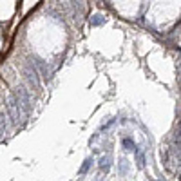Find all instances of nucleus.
<instances>
[{"mask_svg": "<svg viewBox=\"0 0 181 181\" xmlns=\"http://www.w3.org/2000/svg\"><path fill=\"white\" fill-rule=\"evenodd\" d=\"M15 98H17V103L20 107V112H24L25 116L31 112V98H29V92L24 89V87H17L15 91Z\"/></svg>", "mask_w": 181, "mask_h": 181, "instance_id": "nucleus-1", "label": "nucleus"}, {"mask_svg": "<svg viewBox=\"0 0 181 181\" xmlns=\"http://www.w3.org/2000/svg\"><path fill=\"white\" fill-rule=\"evenodd\" d=\"M24 76L27 78V81L35 87V89H40V76H38V71L33 67V65H25L24 67Z\"/></svg>", "mask_w": 181, "mask_h": 181, "instance_id": "nucleus-2", "label": "nucleus"}, {"mask_svg": "<svg viewBox=\"0 0 181 181\" xmlns=\"http://www.w3.org/2000/svg\"><path fill=\"white\" fill-rule=\"evenodd\" d=\"M7 112H9V118H11L13 123H18V120H20V107H18L15 96L7 98Z\"/></svg>", "mask_w": 181, "mask_h": 181, "instance_id": "nucleus-3", "label": "nucleus"}, {"mask_svg": "<svg viewBox=\"0 0 181 181\" xmlns=\"http://www.w3.org/2000/svg\"><path fill=\"white\" fill-rule=\"evenodd\" d=\"M109 167H111V156H103V158L100 160V168L107 172V170H109Z\"/></svg>", "mask_w": 181, "mask_h": 181, "instance_id": "nucleus-4", "label": "nucleus"}, {"mask_svg": "<svg viewBox=\"0 0 181 181\" xmlns=\"http://www.w3.org/2000/svg\"><path fill=\"white\" fill-rule=\"evenodd\" d=\"M101 24H105V18H103L101 15H96V17H92V20H91V25H101Z\"/></svg>", "mask_w": 181, "mask_h": 181, "instance_id": "nucleus-5", "label": "nucleus"}, {"mask_svg": "<svg viewBox=\"0 0 181 181\" xmlns=\"http://www.w3.org/2000/svg\"><path fill=\"white\" fill-rule=\"evenodd\" d=\"M123 147H125V150H136V145L132 140H123Z\"/></svg>", "mask_w": 181, "mask_h": 181, "instance_id": "nucleus-6", "label": "nucleus"}, {"mask_svg": "<svg viewBox=\"0 0 181 181\" xmlns=\"http://www.w3.org/2000/svg\"><path fill=\"white\" fill-rule=\"evenodd\" d=\"M6 134V121H4V114H0V140Z\"/></svg>", "mask_w": 181, "mask_h": 181, "instance_id": "nucleus-7", "label": "nucleus"}, {"mask_svg": "<svg viewBox=\"0 0 181 181\" xmlns=\"http://www.w3.org/2000/svg\"><path fill=\"white\" fill-rule=\"evenodd\" d=\"M91 163H92V160H85V163H83V167L80 168V172H81V174H85V172L89 170V167H91Z\"/></svg>", "mask_w": 181, "mask_h": 181, "instance_id": "nucleus-8", "label": "nucleus"}, {"mask_svg": "<svg viewBox=\"0 0 181 181\" xmlns=\"http://www.w3.org/2000/svg\"><path fill=\"white\" fill-rule=\"evenodd\" d=\"M143 165H145V158L141 152H138V167H143Z\"/></svg>", "mask_w": 181, "mask_h": 181, "instance_id": "nucleus-9", "label": "nucleus"}]
</instances>
